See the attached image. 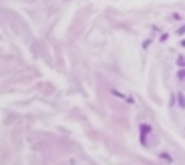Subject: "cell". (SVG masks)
I'll return each mask as SVG.
<instances>
[{
  "instance_id": "3957f363",
  "label": "cell",
  "mask_w": 185,
  "mask_h": 165,
  "mask_svg": "<svg viewBox=\"0 0 185 165\" xmlns=\"http://www.w3.org/2000/svg\"><path fill=\"white\" fill-rule=\"evenodd\" d=\"M177 64H179V67H185V57H179V58H177Z\"/></svg>"
},
{
  "instance_id": "52a82bcc",
  "label": "cell",
  "mask_w": 185,
  "mask_h": 165,
  "mask_svg": "<svg viewBox=\"0 0 185 165\" xmlns=\"http://www.w3.org/2000/svg\"><path fill=\"white\" fill-rule=\"evenodd\" d=\"M181 46H185V40H183V42H181Z\"/></svg>"
},
{
  "instance_id": "5b68a950",
  "label": "cell",
  "mask_w": 185,
  "mask_h": 165,
  "mask_svg": "<svg viewBox=\"0 0 185 165\" xmlns=\"http://www.w3.org/2000/svg\"><path fill=\"white\" fill-rule=\"evenodd\" d=\"M161 159H165V161H171V155H167V153H163V155H161Z\"/></svg>"
},
{
  "instance_id": "277c9868",
  "label": "cell",
  "mask_w": 185,
  "mask_h": 165,
  "mask_svg": "<svg viewBox=\"0 0 185 165\" xmlns=\"http://www.w3.org/2000/svg\"><path fill=\"white\" fill-rule=\"evenodd\" d=\"M177 79H181V81H185V71H179V73H177Z\"/></svg>"
},
{
  "instance_id": "7a4b0ae2",
  "label": "cell",
  "mask_w": 185,
  "mask_h": 165,
  "mask_svg": "<svg viewBox=\"0 0 185 165\" xmlns=\"http://www.w3.org/2000/svg\"><path fill=\"white\" fill-rule=\"evenodd\" d=\"M149 131H151V127H149V125H141V133H143V135L149 133Z\"/></svg>"
},
{
  "instance_id": "8992f818",
  "label": "cell",
  "mask_w": 185,
  "mask_h": 165,
  "mask_svg": "<svg viewBox=\"0 0 185 165\" xmlns=\"http://www.w3.org/2000/svg\"><path fill=\"white\" fill-rule=\"evenodd\" d=\"M177 34H185V24H183V26H181V28H179V30H177Z\"/></svg>"
},
{
  "instance_id": "6da1fadb",
  "label": "cell",
  "mask_w": 185,
  "mask_h": 165,
  "mask_svg": "<svg viewBox=\"0 0 185 165\" xmlns=\"http://www.w3.org/2000/svg\"><path fill=\"white\" fill-rule=\"evenodd\" d=\"M177 101H179V107H181V109H185V99H183V95H181V93L177 95Z\"/></svg>"
}]
</instances>
